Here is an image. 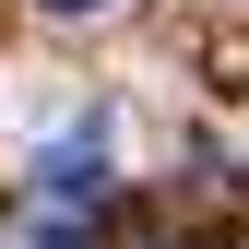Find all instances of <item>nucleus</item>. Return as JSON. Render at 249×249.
<instances>
[{
    "mask_svg": "<svg viewBox=\"0 0 249 249\" xmlns=\"http://www.w3.org/2000/svg\"><path fill=\"white\" fill-rule=\"evenodd\" d=\"M36 249H95V237H83V226H36Z\"/></svg>",
    "mask_w": 249,
    "mask_h": 249,
    "instance_id": "nucleus-3",
    "label": "nucleus"
},
{
    "mask_svg": "<svg viewBox=\"0 0 249 249\" xmlns=\"http://www.w3.org/2000/svg\"><path fill=\"white\" fill-rule=\"evenodd\" d=\"M48 190H59V202H71V190L95 202V190H107V142H95V131H71V142H48Z\"/></svg>",
    "mask_w": 249,
    "mask_h": 249,
    "instance_id": "nucleus-1",
    "label": "nucleus"
},
{
    "mask_svg": "<svg viewBox=\"0 0 249 249\" xmlns=\"http://www.w3.org/2000/svg\"><path fill=\"white\" fill-rule=\"evenodd\" d=\"M119 249H202V237H190V226H131Z\"/></svg>",
    "mask_w": 249,
    "mask_h": 249,
    "instance_id": "nucleus-2",
    "label": "nucleus"
},
{
    "mask_svg": "<svg viewBox=\"0 0 249 249\" xmlns=\"http://www.w3.org/2000/svg\"><path fill=\"white\" fill-rule=\"evenodd\" d=\"M36 12H59V24H71V12H107V0H36Z\"/></svg>",
    "mask_w": 249,
    "mask_h": 249,
    "instance_id": "nucleus-4",
    "label": "nucleus"
}]
</instances>
